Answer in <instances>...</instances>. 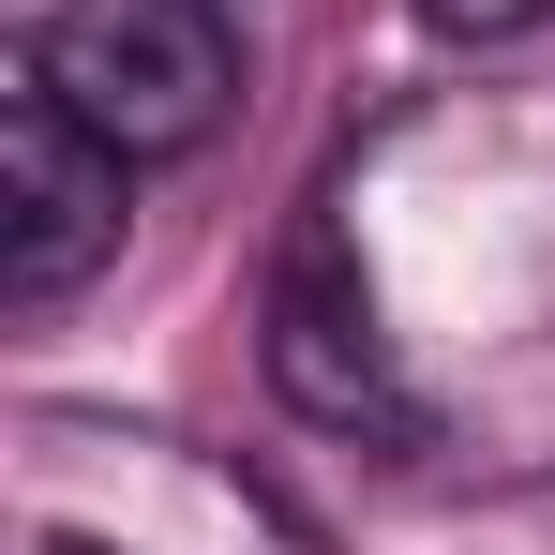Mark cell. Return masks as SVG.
Returning <instances> with one entry per match:
<instances>
[{"label":"cell","mask_w":555,"mask_h":555,"mask_svg":"<svg viewBox=\"0 0 555 555\" xmlns=\"http://www.w3.org/2000/svg\"><path fill=\"white\" fill-rule=\"evenodd\" d=\"M30 76L76 105L120 166H181L241 105V30L210 0H61L30 30Z\"/></svg>","instance_id":"cell-1"},{"label":"cell","mask_w":555,"mask_h":555,"mask_svg":"<svg viewBox=\"0 0 555 555\" xmlns=\"http://www.w3.org/2000/svg\"><path fill=\"white\" fill-rule=\"evenodd\" d=\"M120 181H135V166H120L46 76L0 91V300H15V315L76 300V285L120 256Z\"/></svg>","instance_id":"cell-2"},{"label":"cell","mask_w":555,"mask_h":555,"mask_svg":"<svg viewBox=\"0 0 555 555\" xmlns=\"http://www.w3.org/2000/svg\"><path fill=\"white\" fill-rule=\"evenodd\" d=\"M271 390L300 405V421H331V436H421L405 375H390V346H375L361 256H346L331 210L285 241V271H271Z\"/></svg>","instance_id":"cell-3"},{"label":"cell","mask_w":555,"mask_h":555,"mask_svg":"<svg viewBox=\"0 0 555 555\" xmlns=\"http://www.w3.org/2000/svg\"><path fill=\"white\" fill-rule=\"evenodd\" d=\"M421 15H436L451 46H511V30H541L555 0H421Z\"/></svg>","instance_id":"cell-4"}]
</instances>
